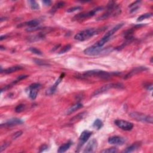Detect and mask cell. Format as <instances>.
I'll list each match as a JSON object with an SVG mask.
<instances>
[{
  "label": "cell",
  "instance_id": "cell-1",
  "mask_svg": "<svg viewBox=\"0 0 153 153\" xmlns=\"http://www.w3.org/2000/svg\"><path fill=\"white\" fill-rule=\"evenodd\" d=\"M107 27H104L98 28H90L84 29L76 34L74 36L75 40L80 41H83L89 39L90 37L96 35H98L106 30Z\"/></svg>",
  "mask_w": 153,
  "mask_h": 153
},
{
  "label": "cell",
  "instance_id": "cell-2",
  "mask_svg": "<svg viewBox=\"0 0 153 153\" xmlns=\"http://www.w3.org/2000/svg\"><path fill=\"white\" fill-rule=\"evenodd\" d=\"M119 74V72H108L107 71H104L102 70H99V69H94V70L87 71L80 74L79 76H80V79L83 78L90 77V76H97V77L101 78V79H107L110 78L112 75H116ZM77 76V77H79Z\"/></svg>",
  "mask_w": 153,
  "mask_h": 153
},
{
  "label": "cell",
  "instance_id": "cell-3",
  "mask_svg": "<svg viewBox=\"0 0 153 153\" xmlns=\"http://www.w3.org/2000/svg\"><path fill=\"white\" fill-rule=\"evenodd\" d=\"M121 12V10L116 1H111L107 4V10L105 13L98 17L96 20H102L109 18L111 16L119 15Z\"/></svg>",
  "mask_w": 153,
  "mask_h": 153
},
{
  "label": "cell",
  "instance_id": "cell-4",
  "mask_svg": "<svg viewBox=\"0 0 153 153\" xmlns=\"http://www.w3.org/2000/svg\"><path fill=\"white\" fill-rule=\"evenodd\" d=\"M112 51L111 48H104L103 47H96L92 46L90 47L87 48L84 50V53L85 55L88 56H97L100 54L105 53V52H109Z\"/></svg>",
  "mask_w": 153,
  "mask_h": 153
},
{
  "label": "cell",
  "instance_id": "cell-5",
  "mask_svg": "<svg viewBox=\"0 0 153 153\" xmlns=\"http://www.w3.org/2000/svg\"><path fill=\"white\" fill-rule=\"evenodd\" d=\"M129 116L132 119L138 121L150 123V124L152 123V117L150 116H147V115L144 114L142 113L132 112L129 114Z\"/></svg>",
  "mask_w": 153,
  "mask_h": 153
},
{
  "label": "cell",
  "instance_id": "cell-6",
  "mask_svg": "<svg viewBox=\"0 0 153 153\" xmlns=\"http://www.w3.org/2000/svg\"><path fill=\"white\" fill-rule=\"evenodd\" d=\"M104 9V7H98L94 8V9L92 10V11L87 12V13H82L78 14V15L75 16L73 19L75 20H84V19L94 16H95L97 13H98V12H99L100 11H102Z\"/></svg>",
  "mask_w": 153,
  "mask_h": 153
},
{
  "label": "cell",
  "instance_id": "cell-7",
  "mask_svg": "<svg viewBox=\"0 0 153 153\" xmlns=\"http://www.w3.org/2000/svg\"><path fill=\"white\" fill-rule=\"evenodd\" d=\"M123 87V85L119 83H110V84H107L101 87L98 88V90H95L92 94V96H97L104 93V92L108 91L109 89L114 88H121Z\"/></svg>",
  "mask_w": 153,
  "mask_h": 153
},
{
  "label": "cell",
  "instance_id": "cell-8",
  "mask_svg": "<svg viewBox=\"0 0 153 153\" xmlns=\"http://www.w3.org/2000/svg\"><path fill=\"white\" fill-rule=\"evenodd\" d=\"M114 123L118 128L126 131L131 130L133 128V123L128 121L123 120H116L114 121Z\"/></svg>",
  "mask_w": 153,
  "mask_h": 153
},
{
  "label": "cell",
  "instance_id": "cell-9",
  "mask_svg": "<svg viewBox=\"0 0 153 153\" xmlns=\"http://www.w3.org/2000/svg\"><path fill=\"white\" fill-rule=\"evenodd\" d=\"M98 141L95 139H93L87 144V145L86 147V148L84 149V150L83 151V152L84 153H90V152H93L96 150L97 148H98Z\"/></svg>",
  "mask_w": 153,
  "mask_h": 153
},
{
  "label": "cell",
  "instance_id": "cell-10",
  "mask_svg": "<svg viewBox=\"0 0 153 153\" xmlns=\"http://www.w3.org/2000/svg\"><path fill=\"white\" fill-rule=\"evenodd\" d=\"M92 132L88 130H84L81 133L79 138V147H81L87 141L90 137L91 136Z\"/></svg>",
  "mask_w": 153,
  "mask_h": 153
},
{
  "label": "cell",
  "instance_id": "cell-11",
  "mask_svg": "<svg viewBox=\"0 0 153 153\" xmlns=\"http://www.w3.org/2000/svg\"><path fill=\"white\" fill-rule=\"evenodd\" d=\"M23 123V121L22 119H18V118H13L8 120L7 121H6L4 124H1V127H12L17 126V125H20Z\"/></svg>",
  "mask_w": 153,
  "mask_h": 153
},
{
  "label": "cell",
  "instance_id": "cell-12",
  "mask_svg": "<svg viewBox=\"0 0 153 153\" xmlns=\"http://www.w3.org/2000/svg\"><path fill=\"white\" fill-rule=\"evenodd\" d=\"M108 143L112 145H122L126 142V139L121 136H112L108 139Z\"/></svg>",
  "mask_w": 153,
  "mask_h": 153
},
{
  "label": "cell",
  "instance_id": "cell-13",
  "mask_svg": "<svg viewBox=\"0 0 153 153\" xmlns=\"http://www.w3.org/2000/svg\"><path fill=\"white\" fill-rule=\"evenodd\" d=\"M147 69H148V68H147L145 67H136V68H134L133 69H132V71H130L128 74H126V75H125L124 79H129V78L132 77V76L138 74V73H139V72H142V71H145L146 70H147Z\"/></svg>",
  "mask_w": 153,
  "mask_h": 153
},
{
  "label": "cell",
  "instance_id": "cell-14",
  "mask_svg": "<svg viewBox=\"0 0 153 153\" xmlns=\"http://www.w3.org/2000/svg\"><path fill=\"white\" fill-rule=\"evenodd\" d=\"M124 25V23H120L117 24V25H116L114 27H113L111 29V30H109L108 32H107V33H106L105 35L103 36V37L106 38H110L111 39L113 35H114L115 33L117 32V31H119V29L121 28H122V27Z\"/></svg>",
  "mask_w": 153,
  "mask_h": 153
},
{
  "label": "cell",
  "instance_id": "cell-15",
  "mask_svg": "<svg viewBox=\"0 0 153 153\" xmlns=\"http://www.w3.org/2000/svg\"><path fill=\"white\" fill-rule=\"evenodd\" d=\"M23 68L21 67L20 65H16V66H13V67H10L7 69H4V70H3V68H1V73H5V74H11V73H13L15 72H16L17 71L21 70V69H23Z\"/></svg>",
  "mask_w": 153,
  "mask_h": 153
},
{
  "label": "cell",
  "instance_id": "cell-16",
  "mask_svg": "<svg viewBox=\"0 0 153 153\" xmlns=\"http://www.w3.org/2000/svg\"><path fill=\"white\" fill-rule=\"evenodd\" d=\"M40 24V22L38 20H32L26 22L25 23H20L17 26V27H29V28H32L35 27H38Z\"/></svg>",
  "mask_w": 153,
  "mask_h": 153
},
{
  "label": "cell",
  "instance_id": "cell-17",
  "mask_svg": "<svg viewBox=\"0 0 153 153\" xmlns=\"http://www.w3.org/2000/svg\"><path fill=\"white\" fill-rule=\"evenodd\" d=\"M83 107V104L80 103H76L74 104V105H72V107L69 108L68 110L66 111V114L67 115H69L72 114L73 112H75L76 111H77L78 109L81 108Z\"/></svg>",
  "mask_w": 153,
  "mask_h": 153
},
{
  "label": "cell",
  "instance_id": "cell-18",
  "mask_svg": "<svg viewBox=\"0 0 153 153\" xmlns=\"http://www.w3.org/2000/svg\"><path fill=\"white\" fill-rule=\"evenodd\" d=\"M141 144L139 142H136V143H134L132 145L129 146L128 148H126V149L124 151V152H131L133 151L138 149L140 147Z\"/></svg>",
  "mask_w": 153,
  "mask_h": 153
},
{
  "label": "cell",
  "instance_id": "cell-19",
  "mask_svg": "<svg viewBox=\"0 0 153 153\" xmlns=\"http://www.w3.org/2000/svg\"><path fill=\"white\" fill-rule=\"evenodd\" d=\"M65 6V3L64 2V1H59V2L56 3V4L54 5L53 7H52L51 10H50V13H55L57 10Z\"/></svg>",
  "mask_w": 153,
  "mask_h": 153
},
{
  "label": "cell",
  "instance_id": "cell-20",
  "mask_svg": "<svg viewBox=\"0 0 153 153\" xmlns=\"http://www.w3.org/2000/svg\"><path fill=\"white\" fill-rule=\"evenodd\" d=\"M72 145V142L69 141L67 142V143L64 144L63 145H62L59 147V148L57 150V152L59 153H63L67 151L68 149Z\"/></svg>",
  "mask_w": 153,
  "mask_h": 153
},
{
  "label": "cell",
  "instance_id": "cell-21",
  "mask_svg": "<svg viewBox=\"0 0 153 153\" xmlns=\"http://www.w3.org/2000/svg\"><path fill=\"white\" fill-rule=\"evenodd\" d=\"M45 38V34L43 33H40L39 34L36 35H35L34 36H32L31 38H29V40L32 41H39L40 40H43Z\"/></svg>",
  "mask_w": 153,
  "mask_h": 153
},
{
  "label": "cell",
  "instance_id": "cell-22",
  "mask_svg": "<svg viewBox=\"0 0 153 153\" xmlns=\"http://www.w3.org/2000/svg\"><path fill=\"white\" fill-rule=\"evenodd\" d=\"M93 126L94 128L96 129L99 130L100 129H101L102 128V126H103V123H102V121L100 120V119H98L94 121Z\"/></svg>",
  "mask_w": 153,
  "mask_h": 153
},
{
  "label": "cell",
  "instance_id": "cell-23",
  "mask_svg": "<svg viewBox=\"0 0 153 153\" xmlns=\"http://www.w3.org/2000/svg\"><path fill=\"white\" fill-rule=\"evenodd\" d=\"M86 112H83L80 113V114H79L78 115H76V116H74L72 119H71V122L72 123L75 122V121H76V120H79L82 119L84 117V116H86Z\"/></svg>",
  "mask_w": 153,
  "mask_h": 153
},
{
  "label": "cell",
  "instance_id": "cell-24",
  "mask_svg": "<svg viewBox=\"0 0 153 153\" xmlns=\"http://www.w3.org/2000/svg\"><path fill=\"white\" fill-rule=\"evenodd\" d=\"M38 89H34V88H32V89H29V97L31 99H32V100L35 99L36 96L38 95Z\"/></svg>",
  "mask_w": 153,
  "mask_h": 153
},
{
  "label": "cell",
  "instance_id": "cell-25",
  "mask_svg": "<svg viewBox=\"0 0 153 153\" xmlns=\"http://www.w3.org/2000/svg\"><path fill=\"white\" fill-rule=\"evenodd\" d=\"M29 5H30V7L31 8V9L35 10H38L40 8V6L39 4H38L35 1H28Z\"/></svg>",
  "mask_w": 153,
  "mask_h": 153
},
{
  "label": "cell",
  "instance_id": "cell-26",
  "mask_svg": "<svg viewBox=\"0 0 153 153\" xmlns=\"http://www.w3.org/2000/svg\"><path fill=\"white\" fill-rule=\"evenodd\" d=\"M152 13H145L144 14V15H142L141 16H140L139 17H138V19H137V21L138 22H141L143 20H145L146 19L149 18V17H152Z\"/></svg>",
  "mask_w": 153,
  "mask_h": 153
},
{
  "label": "cell",
  "instance_id": "cell-27",
  "mask_svg": "<svg viewBox=\"0 0 153 153\" xmlns=\"http://www.w3.org/2000/svg\"><path fill=\"white\" fill-rule=\"evenodd\" d=\"M34 61L36 64H37L39 66H43V67H49L50 64L47 63L44 60L40 59H34Z\"/></svg>",
  "mask_w": 153,
  "mask_h": 153
},
{
  "label": "cell",
  "instance_id": "cell-28",
  "mask_svg": "<svg viewBox=\"0 0 153 153\" xmlns=\"http://www.w3.org/2000/svg\"><path fill=\"white\" fill-rule=\"evenodd\" d=\"M71 46L70 44L66 45V46H64L60 50V51L59 52V55H61V54L67 53V52H68L69 50H71Z\"/></svg>",
  "mask_w": 153,
  "mask_h": 153
},
{
  "label": "cell",
  "instance_id": "cell-29",
  "mask_svg": "<svg viewBox=\"0 0 153 153\" xmlns=\"http://www.w3.org/2000/svg\"><path fill=\"white\" fill-rule=\"evenodd\" d=\"M118 151L117 148L115 147H112V148H107L106 149H104V150H102L101 151V152L103 153H115L117 152Z\"/></svg>",
  "mask_w": 153,
  "mask_h": 153
},
{
  "label": "cell",
  "instance_id": "cell-30",
  "mask_svg": "<svg viewBox=\"0 0 153 153\" xmlns=\"http://www.w3.org/2000/svg\"><path fill=\"white\" fill-rule=\"evenodd\" d=\"M25 105L23 104H20L18 105L15 108V111L17 113H20L23 112V111L25 109Z\"/></svg>",
  "mask_w": 153,
  "mask_h": 153
},
{
  "label": "cell",
  "instance_id": "cell-31",
  "mask_svg": "<svg viewBox=\"0 0 153 153\" xmlns=\"http://www.w3.org/2000/svg\"><path fill=\"white\" fill-rule=\"evenodd\" d=\"M29 51H31L32 53L36 54L37 55H42V52H41L40 50L37 49V48H35V47H31L29 48Z\"/></svg>",
  "mask_w": 153,
  "mask_h": 153
},
{
  "label": "cell",
  "instance_id": "cell-32",
  "mask_svg": "<svg viewBox=\"0 0 153 153\" xmlns=\"http://www.w3.org/2000/svg\"><path fill=\"white\" fill-rule=\"evenodd\" d=\"M43 28L41 27H32V28H28L26 29V31H28V32H34V31H36L38 30H40V29H42Z\"/></svg>",
  "mask_w": 153,
  "mask_h": 153
},
{
  "label": "cell",
  "instance_id": "cell-33",
  "mask_svg": "<svg viewBox=\"0 0 153 153\" xmlns=\"http://www.w3.org/2000/svg\"><path fill=\"white\" fill-rule=\"evenodd\" d=\"M80 10H81V7H80V6L73 7H71L70 8H69V9H68L67 12L68 13H72V12H74Z\"/></svg>",
  "mask_w": 153,
  "mask_h": 153
},
{
  "label": "cell",
  "instance_id": "cell-34",
  "mask_svg": "<svg viewBox=\"0 0 153 153\" xmlns=\"http://www.w3.org/2000/svg\"><path fill=\"white\" fill-rule=\"evenodd\" d=\"M41 87V84L39 83H34L30 85L29 87V89H32V88H34V89H39Z\"/></svg>",
  "mask_w": 153,
  "mask_h": 153
},
{
  "label": "cell",
  "instance_id": "cell-35",
  "mask_svg": "<svg viewBox=\"0 0 153 153\" xmlns=\"http://www.w3.org/2000/svg\"><path fill=\"white\" fill-rule=\"evenodd\" d=\"M23 134V132H22V131H18L17 132H16V133H15L13 135V136H12V139H17L19 138V137H20L21 135Z\"/></svg>",
  "mask_w": 153,
  "mask_h": 153
},
{
  "label": "cell",
  "instance_id": "cell-36",
  "mask_svg": "<svg viewBox=\"0 0 153 153\" xmlns=\"http://www.w3.org/2000/svg\"><path fill=\"white\" fill-rule=\"evenodd\" d=\"M10 145V144L8 143V142H6V143L3 144L2 145V146H1V149H0V151H1V152H3V151H4V149H6L8 147V145Z\"/></svg>",
  "mask_w": 153,
  "mask_h": 153
},
{
  "label": "cell",
  "instance_id": "cell-37",
  "mask_svg": "<svg viewBox=\"0 0 153 153\" xmlns=\"http://www.w3.org/2000/svg\"><path fill=\"white\" fill-rule=\"evenodd\" d=\"M28 76V75H20V76H19L18 78H17L16 80V82H19V81H20V80H22L23 79H26V78H27Z\"/></svg>",
  "mask_w": 153,
  "mask_h": 153
},
{
  "label": "cell",
  "instance_id": "cell-38",
  "mask_svg": "<svg viewBox=\"0 0 153 153\" xmlns=\"http://www.w3.org/2000/svg\"><path fill=\"white\" fill-rule=\"evenodd\" d=\"M48 149V146L46 145H43L41 146V147L40 148V151L39 152H43V151H44L45 150H46V149Z\"/></svg>",
  "mask_w": 153,
  "mask_h": 153
},
{
  "label": "cell",
  "instance_id": "cell-39",
  "mask_svg": "<svg viewBox=\"0 0 153 153\" xmlns=\"http://www.w3.org/2000/svg\"><path fill=\"white\" fill-rule=\"evenodd\" d=\"M43 3L47 6H49L52 4V1L49 0H46V1H43Z\"/></svg>",
  "mask_w": 153,
  "mask_h": 153
},
{
  "label": "cell",
  "instance_id": "cell-40",
  "mask_svg": "<svg viewBox=\"0 0 153 153\" xmlns=\"http://www.w3.org/2000/svg\"><path fill=\"white\" fill-rule=\"evenodd\" d=\"M147 89H148L149 90L151 91V90H152V84H150V85H148V86H147Z\"/></svg>",
  "mask_w": 153,
  "mask_h": 153
},
{
  "label": "cell",
  "instance_id": "cell-41",
  "mask_svg": "<svg viewBox=\"0 0 153 153\" xmlns=\"http://www.w3.org/2000/svg\"><path fill=\"white\" fill-rule=\"evenodd\" d=\"M7 35H2V36H1V38H0V40L1 41H3V40L4 39H6V38L7 37Z\"/></svg>",
  "mask_w": 153,
  "mask_h": 153
},
{
  "label": "cell",
  "instance_id": "cell-42",
  "mask_svg": "<svg viewBox=\"0 0 153 153\" xmlns=\"http://www.w3.org/2000/svg\"><path fill=\"white\" fill-rule=\"evenodd\" d=\"M0 50H5V47H4L3 46H0Z\"/></svg>",
  "mask_w": 153,
  "mask_h": 153
}]
</instances>
